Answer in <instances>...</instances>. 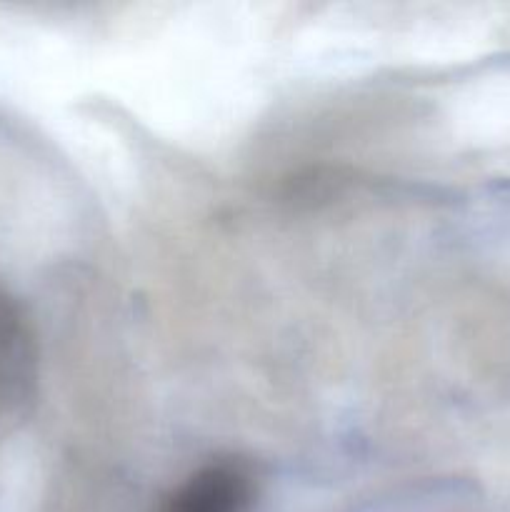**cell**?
<instances>
[{
	"instance_id": "cell-1",
	"label": "cell",
	"mask_w": 510,
	"mask_h": 512,
	"mask_svg": "<svg viewBox=\"0 0 510 512\" xmlns=\"http://www.w3.org/2000/svg\"><path fill=\"white\" fill-rule=\"evenodd\" d=\"M38 393V335L23 305L0 285V440L28 423Z\"/></svg>"
},
{
	"instance_id": "cell-2",
	"label": "cell",
	"mask_w": 510,
	"mask_h": 512,
	"mask_svg": "<svg viewBox=\"0 0 510 512\" xmlns=\"http://www.w3.org/2000/svg\"><path fill=\"white\" fill-rule=\"evenodd\" d=\"M258 495L253 473L240 460H213L180 480L160 512H250Z\"/></svg>"
}]
</instances>
